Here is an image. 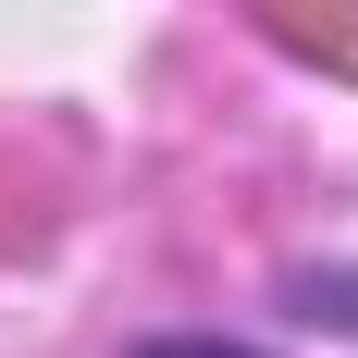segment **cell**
Returning <instances> with one entry per match:
<instances>
[{
	"label": "cell",
	"instance_id": "obj_1",
	"mask_svg": "<svg viewBox=\"0 0 358 358\" xmlns=\"http://www.w3.org/2000/svg\"><path fill=\"white\" fill-rule=\"evenodd\" d=\"M248 13L285 37V50H309V62L358 74V0H248Z\"/></svg>",
	"mask_w": 358,
	"mask_h": 358
},
{
	"label": "cell",
	"instance_id": "obj_2",
	"mask_svg": "<svg viewBox=\"0 0 358 358\" xmlns=\"http://www.w3.org/2000/svg\"><path fill=\"white\" fill-rule=\"evenodd\" d=\"M50 198H62V161L25 136H0V248H25L37 222H50Z\"/></svg>",
	"mask_w": 358,
	"mask_h": 358
},
{
	"label": "cell",
	"instance_id": "obj_3",
	"mask_svg": "<svg viewBox=\"0 0 358 358\" xmlns=\"http://www.w3.org/2000/svg\"><path fill=\"white\" fill-rule=\"evenodd\" d=\"M148 358H248V346H148Z\"/></svg>",
	"mask_w": 358,
	"mask_h": 358
}]
</instances>
